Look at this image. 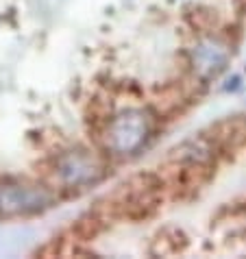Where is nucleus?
<instances>
[{"label": "nucleus", "mask_w": 246, "mask_h": 259, "mask_svg": "<svg viewBox=\"0 0 246 259\" xmlns=\"http://www.w3.org/2000/svg\"><path fill=\"white\" fill-rule=\"evenodd\" d=\"M55 194L37 185H0V218L35 215L50 209Z\"/></svg>", "instance_id": "1"}]
</instances>
